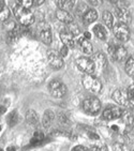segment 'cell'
<instances>
[{"instance_id": "cell-32", "label": "cell", "mask_w": 134, "mask_h": 151, "mask_svg": "<svg viewBox=\"0 0 134 151\" xmlns=\"http://www.w3.org/2000/svg\"><path fill=\"white\" fill-rule=\"evenodd\" d=\"M50 29V25L45 22H39V25H38V30L40 32L44 31V30H48Z\"/></svg>"}, {"instance_id": "cell-18", "label": "cell", "mask_w": 134, "mask_h": 151, "mask_svg": "<svg viewBox=\"0 0 134 151\" xmlns=\"http://www.w3.org/2000/svg\"><path fill=\"white\" fill-rule=\"evenodd\" d=\"M74 1L72 0H58L56 1V4L59 8V10H63V11H69L74 6Z\"/></svg>"}, {"instance_id": "cell-35", "label": "cell", "mask_w": 134, "mask_h": 151, "mask_svg": "<svg viewBox=\"0 0 134 151\" xmlns=\"http://www.w3.org/2000/svg\"><path fill=\"white\" fill-rule=\"evenodd\" d=\"M68 50H69V47L66 46V45H63L60 48V55H61V57H66L68 55Z\"/></svg>"}, {"instance_id": "cell-1", "label": "cell", "mask_w": 134, "mask_h": 151, "mask_svg": "<svg viewBox=\"0 0 134 151\" xmlns=\"http://www.w3.org/2000/svg\"><path fill=\"white\" fill-rule=\"evenodd\" d=\"M13 13L16 16V18L18 19V22L21 23V25L23 26H29L35 22V16L28 9L24 8L23 6H21L18 2H16L14 6H13Z\"/></svg>"}, {"instance_id": "cell-3", "label": "cell", "mask_w": 134, "mask_h": 151, "mask_svg": "<svg viewBox=\"0 0 134 151\" xmlns=\"http://www.w3.org/2000/svg\"><path fill=\"white\" fill-rule=\"evenodd\" d=\"M113 100L118 104L122 105V106H125L128 107L129 111H132V105H131V100L129 98L128 91H123L121 89H117L113 92V96H112Z\"/></svg>"}, {"instance_id": "cell-14", "label": "cell", "mask_w": 134, "mask_h": 151, "mask_svg": "<svg viewBox=\"0 0 134 151\" xmlns=\"http://www.w3.org/2000/svg\"><path fill=\"white\" fill-rule=\"evenodd\" d=\"M56 16H57V18H58L60 22H62V23H66L67 25L73 22V16L68 11L58 10V11L56 12Z\"/></svg>"}, {"instance_id": "cell-29", "label": "cell", "mask_w": 134, "mask_h": 151, "mask_svg": "<svg viewBox=\"0 0 134 151\" xmlns=\"http://www.w3.org/2000/svg\"><path fill=\"white\" fill-rule=\"evenodd\" d=\"M10 16V11L8 8H4L3 10H1V12H0V18H1V22H6L8 18H9Z\"/></svg>"}, {"instance_id": "cell-41", "label": "cell", "mask_w": 134, "mask_h": 151, "mask_svg": "<svg viewBox=\"0 0 134 151\" xmlns=\"http://www.w3.org/2000/svg\"><path fill=\"white\" fill-rule=\"evenodd\" d=\"M1 151H3V150H1Z\"/></svg>"}, {"instance_id": "cell-34", "label": "cell", "mask_w": 134, "mask_h": 151, "mask_svg": "<svg viewBox=\"0 0 134 151\" xmlns=\"http://www.w3.org/2000/svg\"><path fill=\"white\" fill-rule=\"evenodd\" d=\"M128 94H129V98L131 101L134 102V85H131L128 89Z\"/></svg>"}, {"instance_id": "cell-30", "label": "cell", "mask_w": 134, "mask_h": 151, "mask_svg": "<svg viewBox=\"0 0 134 151\" xmlns=\"http://www.w3.org/2000/svg\"><path fill=\"white\" fill-rule=\"evenodd\" d=\"M114 151H131V150L125 144H116V145H114Z\"/></svg>"}, {"instance_id": "cell-33", "label": "cell", "mask_w": 134, "mask_h": 151, "mask_svg": "<svg viewBox=\"0 0 134 151\" xmlns=\"http://www.w3.org/2000/svg\"><path fill=\"white\" fill-rule=\"evenodd\" d=\"M18 3L28 10H29L30 6H33V1H31V0H22V1H18Z\"/></svg>"}, {"instance_id": "cell-31", "label": "cell", "mask_w": 134, "mask_h": 151, "mask_svg": "<svg viewBox=\"0 0 134 151\" xmlns=\"http://www.w3.org/2000/svg\"><path fill=\"white\" fill-rule=\"evenodd\" d=\"M91 151H107V147L103 144H98L91 147Z\"/></svg>"}, {"instance_id": "cell-22", "label": "cell", "mask_w": 134, "mask_h": 151, "mask_svg": "<svg viewBox=\"0 0 134 151\" xmlns=\"http://www.w3.org/2000/svg\"><path fill=\"white\" fill-rule=\"evenodd\" d=\"M125 71L129 76L134 77V57H129L125 62Z\"/></svg>"}, {"instance_id": "cell-38", "label": "cell", "mask_w": 134, "mask_h": 151, "mask_svg": "<svg viewBox=\"0 0 134 151\" xmlns=\"http://www.w3.org/2000/svg\"><path fill=\"white\" fill-rule=\"evenodd\" d=\"M42 3H44V0H37V1H33V6H40V4H42Z\"/></svg>"}, {"instance_id": "cell-16", "label": "cell", "mask_w": 134, "mask_h": 151, "mask_svg": "<svg viewBox=\"0 0 134 151\" xmlns=\"http://www.w3.org/2000/svg\"><path fill=\"white\" fill-rule=\"evenodd\" d=\"M54 119H55V114L53 113L52 111H45L43 115V118H42V123H43L44 128H50Z\"/></svg>"}, {"instance_id": "cell-25", "label": "cell", "mask_w": 134, "mask_h": 151, "mask_svg": "<svg viewBox=\"0 0 134 151\" xmlns=\"http://www.w3.org/2000/svg\"><path fill=\"white\" fill-rule=\"evenodd\" d=\"M67 31L70 32L71 35H73V37H75V35H79V33H81V30H79V27L76 25L75 23H70L67 25Z\"/></svg>"}, {"instance_id": "cell-19", "label": "cell", "mask_w": 134, "mask_h": 151, "mask_svg": "<svg viewBox=\"0 0 134 151\" xmlns=\"http://www.w3.org/2000/svg\"><path fill=\"white\" fill-rule=\"evenodd\" d=\"M98 18V14H97V11L96 10H88L87 13L83 16V19H84L85 24H90V23H93L94 20Z\"/></svg>"}, {"instance_id": "cell-2", "label": "cell", "mask_w": 134, "mask_h": 151, "mask_svg": "<svg viewBox=\"0 0 134 151\" xmlns=\"http://www.w3.org/2000/svg\"><path fill=\"white\" fill-rule=\"evenodd\" d=\"M83 86L86 90L90 91V92H94V93H98L101 91L102 89V84H101V81L99 79L94 77L93 75H84L83 77Z\"/></svg>"}, {"instance_id": "cell-13", "label": "cell", "mask_w": 134, "mask_h": 151, "mask_svg": "<svg viewBox=\"0 0 134 151\" xmlns=\"http://www.w3.org/2000/svg\"><path fill=\"white\" fill-rule=\"evenodd\" d=\"M60 39H61L63 45L68 46L69 48H73L74 47V40H73V35H71L70 32H68L67 30L64 31L62 30L60 32Z\"/></svg>"}, {"instance_id": "cell-8", "label": "cell", "mask_w": 134, "mask_h": 151, "mask_svg": "<svg viewBox=\"0 0 134 151\" xmlns=\"http://www.w3.org/2000/svg\"><path fill=\"white\" fill-rule=\"evenodd\" d=\"M47 59H48V63L53 68V69H55V70H59V69H61L63 67V60H62V57L60 54L56 52H48L47 54Z\"/></svg>"}, {"instance_id": "cell-6", "label": "cell", "mask_w": 134, "mask_h": 151, "mask_svg": "<svg viewBox=\"0 0 134 151\" xmlns=\"http://www.w3.org/2000/svg\"><path fill=\"white\" fill-rule=\"evenodd\" d=\"M48 90L54 98H63L67 93V87L60 81H52L48 85Z\"/></svg>"}, {"instance_id": "cell-11", "label": "cell", "mask_w": 134, "mask_h": 151, "mask_svg": "<svg viewBox=\"0 0 134 151\" xmlns=\"http://www.w3.org/2000/svg\"><path fill=\"white\" fill-rule=\"evenodd\" d=\"M115 13H116V16L119 18L120 23L123 24H129L132 22V16L130 14V12L128 11L127 8H121V6H117V9L115 10Z\"/></svg>"}, {"instance_id": "cell-20", "label": "cell", "mask_w": 134, "mask_h": 151, "mask_svg": "<svg viewBox=\"0 0 134 151\" xmlns=\"http://www.w3.org/2000/svg\"><path fill=\"white\" fill-rule=\"evenodd\" d=\"M93 32L98 39L100 40H105L106 39V29L102 25H96L93 27Z\"/></svg>"}, {"instance_id": "cell-9", "label": "cell", "mask_w": 134, "mask_h": 151, "mask_svg": "<svg viewBox=\"0 0 134 151\" xmlns=\"http://www.w3.org/2000/svg\"><path fill=\"white\" fill-rule=\"evenodd\" d=\"M110 54L115 60L123 61L127 58V50L121 45H111L110 46Z\"/></svg>"}, {"instance_id": "cell-37", "label": "cell", "mask_w": 134, "mask_h": 151, "mask_svg": "<svg viewBox=\"0 0 134 151\" xmlns=\"http://www.w3.org/2000/svg\"><path fill=\"white\" fill-rule=\"evenodd\" d=\"M96 133H89V137L92 138V139H99V136L98 135H94Z\"/></svg>"}, {"instance_id": "cell-28", "label": "cell", "mask_w": 134, "mask_h": 151, "mask_svg": "<svg viewBox=\"0 0 134 151\" xmlns=\"http://www.w3.org/2000/svg\"><path fill=\"white\" fill-rule=\"evenodd\" d=\"M44 139V135L42 132H35L33 134V136L31 138V142L32 144H35V142H41Z\"/></svg>"}, {"instance_id": "cell-27", "label": "cell", "mask_w": 134, "mask_h": 151, "mask_svg": "<svg viewBox=\"0 0 134 151\" xmlns=\"http://www.w3.org/2000/svg\"><path fill=\"white\" fill-rule=\"evenodd\" d=\"M18 115L16 111H13L9 115V118H8V121H9L10 125H15L18 122Z\"/></svg>"}, {"instance_id": "cell-17", "label": "cell", "mask_w": 134, "mask_h": 151, "mask_svg": "<svg viewBox=\"0 0 134 151\" xmlns=\"http://www.w3.org/2000/svg\"><path fill=\"white\" fill-rule=\"evenodd\" d=\"M121 118H122L123 123L127 125H133L134 124V114L129 109H125L121 114Z\"/></svg>"}, {"instance_id": "cell-12", "label": "cell", "mask_w": 134, "mask_h": 151, "mask_svg": "<svg viewBox=\"0 0 134 151\" xmlns=\"http://www.w3.org/2000/svg\"><path fill=\"white\" fill-rule=\"evenodd\" d=\"M91 59L93 60L94 65H96V68H98V69H104V68L106 67V63H107L106 57L103 55L102 52H97V54H94Z\"/></svg>"}, {"instance_id": "cell-15", "label": "cell", "mask_w": 134, "mask_h": 151, "mask_svg": "<svg viewBox=\"0 0 134 151\" xmlns=\"http://www.w3.org/2000/svg\"><path fill=\"white\" fill-rule=\"evenodd\" d=\"M79 43L81 48H82V50L85 54H91V52H92V44L90 43L89 40L85 39L84 37H82V38L79 40Z\"/></svg>"}, {"instance_id": "cell-40", "label": "cell", "mask_w": 134, "mask_h": 151, "mask_svg": "<svg viewBox=\"0 0 134 151\" xmlns=\"http://www.w3.org/2000/svg\"><path fill=\"white\" fill-rule=\"evenodd\" d=\"M91 4H101L102 1H90Z\"/></svg>"}, {"instance_id": "cell-10", "label": "cell", "mask_w": 134, "mask_h": 151, "mask_svg": "<svg viewBox=\"0 0 134 151\" xmlns=\"http://www.w3.org/2000/svg\"><path fill=\"white\" fill-rule=\"evenodd\" d=\"M121 114H122V111L120 108L116 107V106H110V107H106L104 109L103 117L106 120H113V119H117V118H120Z\"/></svg>"}, {"instance_id": "cell-36", "label": "cell", "mask_w": 134, "mask_h": 151, "mask_svg": "<svg viewBox=\"0 0 134 151\" xmlns=\"http://www.w3.org/2000/svg\"><path fill=\"white\" fill-rule=\"evenodd\" d=\"M72 151H89V149H87L84 146H76L72 149Z\"/></svg>"}, {"instance_id": "cell-23", "label": "cell", "mask_w": 134, "mask_h": 151, "mask_svg": "<svg viewBox=\"0 0 134 151\" xmlns=\"http://www.w3.org/2000/svg\"><path fill=\"white\" fill-rule=\"evenodd\" d=\"M26 120L28 123H30V124H37V123H38V120H39V117L35 111L30 109V111H28L26 114Z\"/></svg>"}, {"instance_id": "cell-39", "label": "cell", "mask_w": 134, "mask_h": 151, "mask_svg": "<svg viewBox=\"0 0 134 151\" xmlns=\"http://www.w3.org/2000/svg\"><path fill=\"white\" fill-rule=\"evenodd\" d=\"M84 38H85V39H87V40H90L91 35L89 33V32H85V33H84Z\"/></svg>"}, {"instance_id": "cell-21", "label": "cell", "mask_w": 134, "mask_h": 151, "mask_svg": "<svg viewBox=\"0 0 134 151\" xmlns=\"http://www.w3.org/2000/svg\"><path fill=\"white\" fill-rule=\"evenodd\" d=\"M102 18H103V22H104L105 25H106L108 28L113 29L114 28V17H113V14H112L111 12L105 11L104 13H103Z\"/></svg>"}, {"instance_id": "cell-7", "label": "cell", "mask_w": 134, "mask_h": 151, "mask_svg": "<svg viewBox=\"0 0 134 151\" xmlns=\"http://www.w3.org/2000/svg\"><path fill=\"white\" fill-rule=\"evenodd\" d=\"M114 35L118 40L121 41H128L130 38V31H129L128 26L123 23H117L114 25L113 28Z\"/></svg>"}, {"instance_id": "cell-24", "label": "cell", "mask_w": 134, "mask_h": 151, "mask_svg": "<svg viewBox=\"0 0 134 151\" xmlns=\"http://www.w3.org/2000/svg\"><path fill=\"white\" fill-rule=\"evenodd\" d=\"M40 39L43 42L44 44H48L52 43V32H50V29L48 30H44V31L40 32Z\"/></svg>"}, {"instance_id": "cell-26", "label": "cell", "mask_w": 134, "mask_h": 151, "mask_svg": "<svg viewBox=\"0 0 134 151\" xmlns=\"http://www.w3.org/2000/svg\"><path fill=\"white\" fill-rule=\"evenodd\" d=\"M88 9L85 3H79V6H76V14H79V16H84L87 13Z\"/></svg>"}, {"instance_id": "cell-5", "label": "cell", "mask_w": 134, "mask_h": 151, "mask_svg": "<svg viewBox=\"0 0 134 151\" xmlns=\"http://www.w3.org/2000/svg\"><path fill=\"white\" fill-rule=\"evenodd\" d=\"M83 109L87 114L97 115L101 109V102L97 98H88L83 102Z\"/></svg>"}, {"instance_id": "cell-4", "label": "cell", "mask_w": 134, "mask_h": 151, "mask_svg": "<svg viewBox=\"0 0 134 151\" xmlns=\"http://www.w3.org/2000/svg\"><path fill=\"white\" fill-rule=\"evenodd\" d=\"M76 65L79 70L85 72L88 75H92L96 71V65L92 59L86 58V57H79L76 59Z\"/></svg>"}]
</instances>
